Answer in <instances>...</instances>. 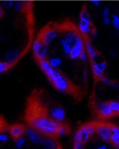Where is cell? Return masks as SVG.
<instances>
[{
	"label": "cell",
	"instance_id": "obj_6",
	"mask_svg": "<svg viewBox=\"0 0 119 149\" xmlns=\"http://www.w3.org/2000/svg\"><path fill=\"white\" fill-rule=\"evenodd\" d=\"M95 109L98 115L102 118H110L116 116L107 102H97L95 104Z\"/></svg>",
	"mask_w": 119,
	"mask_h": 149
},
{
	"label": "cell",
	"instance_id": "obj_16",
	"mask_svg": "<svg viewBox=\"0 0 119 149\" xmlns=\"http://www.w3.org/2000/svg\"><path fill=\"white\" fill-rule=\"evenodd\" d=\"M73 149H84V144L79 143V142H76L74 141Z\"/></svg>",
	"mask_w": 119,
	"mask_h": 149
},
{
	"label": "cell",
	"instance_id": "obj_11",
	"mask_svg": "<svg viewBox=\"0 0 119 149\" xmlns=\"http://www.w3.org/2000/svg\"><path fill=\"white\" fill-rule=\"evenodd\" d=\"M41 145L44 147L45 149H57L58 146L57 143L56 142L53 137H49L47 136L46 138H44L43 142Z\"/></svg>",
	"mask_w": 119,
	"mask_h": 149
},
{
	"label": "cell",
	"instance_id": "obj_1",
	"mask_svg": "<svg viewBox=\"0 0 119 149\" xmlns=\"http://www.w3.org/2000/svg\"><path fill=\"white\" fill-rule=\"evenodd\" d=\"M35 61L49 82L57 91L69 94L76 98L79 96L76 87L72 85L70 80L61 70L51 66L45 59H35Z\"/></svg>",
	"mask_w": 119,
	"mask_h": 149
},
{
	"label": "cell",
	"instance_id": "obj_18",
	"mask_svg": "<svg viewBox=\"0 0 119 149\" xmlns=\"http://www.w3.org/2000/svg\"><path fill=\"white\" fill-rule=\"evenodd\" d=\"M96 149H108V148L106 145H101V146L98 147Z\"/></svg>",
	"mask_w": 119,
	"mask_h": 149
},
{
	"label": "cell",
	"instance_id": "obj_12",
	"mask_svg": "<svg viewBox=\"0 0 119 149\" xmlns=\"http://www.w3.org/2000/svg\"><path fill=\"white\" fill-rule=\"evenodd\" d=\"M69 132V128L68 126L66 125H64V123L61 124V126L59 127L58 130L56 132V137H63L65 136Z\"/></svg>",
	"mask_w": 119,
	"mask_h": 149
},
{
	"label": "cell",
	"instance_id": "obj_14",
	"mask_svg": "<svg viewBox=\"0 0 119 149\" xmlns=\"http://www.w3.org/2000/svg\"><path fill=\"white\" fill-rule=\"evenodd\" d=\"M25 143V139L23 136H21L15 140V147L16 148L21 149L24 147Z\"/></svg>",
	"mask_w": 119,
	"mask_h": 149
},
{
	"label": "cell",
	"instance_id": "obj_4",
	"mask_svg": "<svg viewBox=\"0 0 119 149\" xmlns=\"http://www.w3.org/2000/svg\"><path fill=\"white\" fill-rule=\"evenodd\" d=\"M44 99V97H43ZM45 101V100H44ZM49 116L60 124H63L66 119V113L63 107L58 104H53L51 106H45Z\"/></svg>",
	"mask_w": 119,
	"mask_h": 149
},
{
	"label": "cell",
	"instance_id": "obj_2",
	"mask_svg": "<svg viewBox=\"0 0 119 149\" xmlns=\"http://www.w3.org/2000/svg\"><path fill=\"white\" fill-rule=\"evenodd\" d=\"M77 26L80 33L87 38H89V36L95 35V33H97V30L94 24L93 18L89 11L87 3H84L82 6L79 15V23Z\"/></svg>",
	"mask_w": 119,
	"mask_h": 149
},
{
	"label": "cell",
	"instance_id": "obj_15",
	"mask_svg": "<svg viewBox=\"0 0 119 149\" xmlns=\"http://www.w3.org/2000/svg\"><path fill=\"white\" fill-rule=\"evenodd\" d=\"M10 138L6 134H0V143L9 141Z\"/></svg>",
	"mask_w": 119,
	"mask_h": 149
},
{
	"label": "cell",
	"instance_id": "obj_19",
	"mask_svg": "<svg viewBox=\"0 0 119 149\" xmlns=\"http://www.w3.org/2000/svg\"><path fill=\"white\" fill-rule=\"evenodd\" d=\"M0 9H3V8H2V5H1V3H0Z\"/></svg>",
	"mask_w": 119,
	"mask_h": 149
},
{
	"label": "cell",
	"instance_id": "obj_20",
	"mask_svg": "<svg viewBox=\"0 0 119 149\" xmlns=\"http://www.w3.org/2000/svg\"><path fill=\"white\" fill-rule=\"evenodd\" d=\"M57 149H60V148H57Z\"/></svg>",
	"mask_w": 119,
	"mask_h": 149
},
{
	"label": "cell",
	"instance_id": "obj_7",
	"mask_svg": "<svg viewBox=\"0 0 119 149\" xmlns=\"http://www.w3.org/2000/svg\"><path fill=\"white\" fill-rule=\"evenodd\" d=\"M95 132L104 141H110L111 136V125L96 124Z\"/></svg>",
	"mask_w": 119,
	"mask_h": 149
},
{
	"label": "cell",
	"instance_id": "obj_10",
	"mask_svg": "<svg viewBox=\"0 0 119 149\" xmlns=\"http://www.w3.org/2000/svg\"><path fill=\"white\" fill-rule=\"evenodd\" d=\"M110 141L117 149H119V126L111 125V136Z\"/></svg>",
	"mask_w": 119,
	"mask_h": 149
},
{
	"label": "cell",
	"instance_id": "obj_3",
	"mask_svg": "<svg viewBox=\"0 0 119 149\" xmlns=\"http://www.w3.org/2000/svg\"><path fill=\"white\" fill-rule=\"evenodd\" d=\"M96 131V124L90 123L82 125L79 128L74 136V141L79 142L82 144H85L91 136L95 133Z\"/></svg>",
	"mask_w": 119,
	"mask_h": 149
},
{
	"label": "cell",
	"instance_id": "obj_17",
	"mask_svg": "<svg viewBox=\"0 0 119 149\" xmlns=\"http://www.w3.org/2000/svg\"><path fill=\"white\" fill-rule=\"evenodd\" d=\"M4 14H5V12H4L3 9H0V19L4 16Z\"/></svg>",
	"mask_w": 119,
	"mask_h": 149
},
{
	"label": "cell",
	"instance_id": "obj_9",
	"mask_svg": "<svg viewBox=\"0 0 119 149\" xmlns=\"http://www.w3.org/2000/svg\"><path fill=\"white\" fill-rule=\"evenodd\" d=\"M25 127L22 125H14L9 127V133L10 136L14 138V140L18 139L19 137L23 136L25 132Z\"/></svg>",
	"mask_w": 119,
	"mask_h": 149
},
{
	"label": "cell",
	"instance_id": "obj_8",
	"mask_svg": "<svg viewBox=\"0 0 119 149\" xmlns=\"http://www.w3.org/2000/svg\"><path fill=\"white\" fill-rule=\"evenodd\" d=\"M25 135L31 142H33L35 144H41V145L44 138L41 136V134L38 132L37 130H35L34 128L30 127V128H26Z\"/></svg>",
	"mask_w": 119,
	"mask_h": 149
},
{
	"label": "cell",
	"instance_id": "obj_5",
	"mask_svg": "<svg viewBox=\"0 0 119 149\" xmlns=\"http://www.w3.org/2000/svg\"><path fill=\"white\" fill-rule=\"evenodd\" d=\"M107 66L108 65L106 61H98L91 63L92 73L96 81H100L101 78L104 76Z\"/></svg>",
	"mask_w": 119,
	"mask_h": 149
},
{
	"label": "cell",
	"instance_id": "obj_13",
	"mask_svg": "<svg viewBox=\"0 0 119 149\" xmlns=\"http://www.w3.org/2000/svg\"><path fill=\"white\" fill-rule=\"evenodd\" d=\"M107 103L110 107V109L113 110L116 116H119V101L118 100H110L107 101Z\"/></svg>",
	"mask_w": 119,
	"mask_h": 149
}]
</instances>
